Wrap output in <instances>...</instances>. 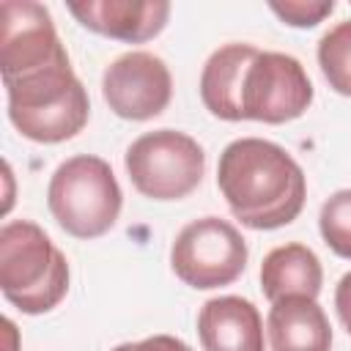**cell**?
Masks as SVG:
<instances>
[{
	"instance_id": "obj_2",
	"label": "cell",
	"mask_w": 351,
	"mask_h": 351,
	"mask_svg": "<svg viewBox=\"0 0 351 351\" xmlns=\"http://www.w3.org/2000/svg\"><path fill=\"white\" fill-rule=\"evenodd\" d=\"M8 121L33 143H63L77 137L90 118V99L85 85L71 69V60H60L36 74L5 80Z\"/></svg>"
},
{
	"instance_id": "obj_1",
	"label": "cell",
	"mask_w": 351,
	"mask_h": 351,
	"mask_svg": "<svg viewBox=\"0 0 351 351\" xmlns=\"http://www.w3.org/2000/svg\"><path fill=\"white\" fill-rule=\"evenodd\" d=\"M217 186L230 214L252 230L291 225L307 200L302 165L277 143L239 137L225 145L217 165Z\"/></svg>"
},
{
	"instance_id": "obj_6",
	"label": "cell",
	"mask_w": 351,
	"mask_h": 351,
	"mask_svg": "<svg viewBox=\"0 0 351 351\" xmlns=\"http://www.w3.org/2000/svg\"><path fill=\"white\" fill-rule=\"evenodd\" d=\"M247 241L236 225L222 217H200L184 225L170 247L173 274L195 288L211 291L230 285L247 269Z\"/></svg>"
},
{
	"instance_id": "obj_18",
	"label": "cell",
	"mask_w": 351,
	"mask_h": 351,
	"mask_svg": "<svg viewBox=\"0 0 351 351\" xmlns=\"http://www.w3.org/2000/svg\"><path fill=\"white\" fill-rule=\"evenodd\" d=\"M112 351H192V348L181 337H173V335H151V337H143V340H134V343H121Z\"/></svg>"
},
{
	"instance_id": "obj_17",
	"label": "cell",
	"mask_w": 351,
	"mask_h": 351,
	"mask_svg": "<svg viewBox=\"0 0 351 351\" xmlns=\"http://www.w3.org/2000/svg\"><path fill=\"white\" fill-rule=\"evenodd\" d=\"M269 11L277 14V19L282 25L315 27L335 11V0H271Z\"/></svg>"
},
{
	"instance_id": "obj_8",
	"label": "cell",
	"mask_w": 351,
	"mask_h": 351,
	"mask_svg": "<svg viewBox=\"0 0 351 351\" xmlns=\"http://www.w3.org/2000/svg\"><path fill=\"white\" fill-rule=\"evenodd\" d=\"M69 60L47 5L33 0H5L0 5V71L5 80L36 74Z\"/></svg>"
},
{
	"instance_id": "obj_14",
	"label": "cell",
	"mask_w": 351,
	"mask_h": 351,
	"mask_svg": "<svg viewBox=\"0 0 351 351\" xmlns=\"http://www.w3.org/2000/svg\"><path fill=\"white\" fill-rule=\"evenodd\" d=\"M321 285L324 269L318 255L307 244H280L271 252H266L261 263V291L269 302H280L285 296L318 299Z\"/></svg>"
},
{
	"instance_id": "obj_5",
	"label": "cell",
	"mask_w": 351,
	"mask_h": 351,
	"mask_svg": "<svg viewBox=\"0 0 351 351\" xmlns=\"http://www.w3.org/2000/svg\"><path fill=\"white\" fill-rule=\"evenodd\" d=\"M132 186L151 200H181L192 195L206 173L203 145L178 129L140 134L123 154Z\"/></svg>"
},
{
	"instance_id": "obj_16",
	"label": "cell",
	"mask_w": 351,
	"mask_h": 351,
	"mask_svg": "<svg viewBox=\"0 0 351 351\" xmlns=\"http://www.w3.org/2000/svg\"><path fill=\"white\" fill-rule=\"evenodd\" d=\"M318 230L324 244L337 255L351 261V189L332 192L318 214Z\"/></svg>"
},
{
	"instance_id": "obj_10",
	"label": "cell",
	"mask_w": 351,
	"mask_h": 351,
	"mask_svg": "<svg viewBox=\"0 0 351 351\" xmlns=\"http://www.w3.org/2000/svg\"><path fill=\"white\" fill-rule=\"evenodd\" d=\"M69 14L90 33L115 38L123 44H145L156 38L167 19V0H77L69 3Z\"/></svg>"
},
{
	"instance_id": "obj_7",
	"label": "cell",
	"mask_w": 351,
	"mask_h": 351,
	"mask_svg": "<svg viewBox=\"0 0 351 351\" xmlns=\"http://www.w3.org/2000/svg\"><path fill=\"white\" fill-rule=\"evenodd\" d=\"M310 104H313V82L304 66L293 55L258 49L241 80V93H239L241 121H261L277 126L302 118Z\"/></svg>"
},
{
	"instance_id": "obj_11",
	"label": "cell",
	"mask_w": 351,
	"mask_h": 351,
	"mask_svg": "<svg viewBox=\"0 0 351 351\" xmlns=\"http://www.w3.org/2000/svg\"><path fill=\"white\" fill-rule=\"evenodd\" d=\"M203 351H263V318L244 296H214L197 313Z\"/></svg>"
},
{
	"instance_id": "obj_9",
	"label": "cell",
	"mask_w": 351,
	"mask_h": 351,
	"mask_svg": "<svg viewBox=\"0 0 351 351\" xmlns=\"http://www.w3.org/2000/svg\"><path fill=\"white\" fill-rule=\"evenodd\" d=\"M101 96L118 118L151 121L167 110L173 99V77L159 55L132 49L104 69Z\"/></svg>"
},
{
	"instance_id": "obj_19",
	"label": "cell",
	"mask_w": 351,
	"mask_h": 351,
	"mask_svg": "<svg viewBox=\"0 0 351 351\" xmlns=\"http://www.w3.org/2000/svg\"><path fill=\"white\" fill-rule=\"evenodd\" d=\"M335 310H337V318H340L343 329L351 335V271H346L337 280V288H335Z\"/></svg>"
},
{
	"instance_id": "obj_12",
	"label": "cell",
	"mask_w": 351,
	"mask_h": 351,
	"mask_svg": "<svg viewBox=\"0 0 351 351\" xmlns=\"http://www.w3.org/2000/svg\"><path fill=\"white\" fill-rule=\"evenodd\" d=\"M266 337L271 351H332V326L310 296H285L271 302L266 315Z\"/></svg>"
},
{
	"instance_id": "obj_4",
	"label": "cell",
	"mask_w": 351,
	"mask_h": 351,
	"mask_svg": "<svg viewBox=\"0 0 351 351\" xmlns=\"http://www.w3.org/2000/svg\"><path fill=\"white\" fill-rule=\"evenodd\" d=\"M121 206L123 192L110 162L93 154H77L60 162L47 186L52 219L82 241L104 236L118 222Z\"/></svg>"
},
{
	"instance_id": "obj_13",
	"label": "cell",
	"mask_w": 351,
	"mask_h": 351,
	"mask_svg": "<svg viewBox=\"0 0 351 351\" xmlns=\"http://www.w3.org/2000/svg\"><path fill=\"white\" fill-rule=\"evenodd\" d=\"M258 55V47L252 44H222L208 55L200 71V99L206 110L219 121H241L239 112V93L241 80L250 66V60Z\"/></svg>"
},
{
	"instance_id": "obj_15",
	"label": "cell",
	"mask_w": 351,
	"mask_h": 351,
	"mask_svg": "<svg viewBox=\"0 0 351 351\" xmlns=\"http://www.w3.org/2000/svg\"><path fill=\"white\" fill-rule=\"evenodd\" d=\"M315 55L329 88L340 96H351V19L332 25L321 36Z\"/></svg>"
},
{
	"instance_id": "obj_3",
	"label": "cell",
	"mask_w": 351,
	"mask_h": 351,
	"mask_svg": "<svg viewBox=\"0 0 351 351\" xmlns=\"http://www.w3.org/2000/svg\"><path fill=\"white\" fill-rule=\"evenodd\" d=\"M0 291L25 315L55 310L69 293V261L30 219L0 228Z\"/></svg>"
}]
</instances>
